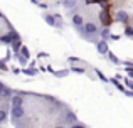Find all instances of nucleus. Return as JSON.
I'll return each instance as SVG.
<instances>
[{
    "label": "nucleus",
    "instance_id": "15",
    "mask_svg": "<svg viewBox=\"0 0 133 128\" xmlns=\"http://www.w3.org/2000/svg\"><path fill=\"white\" fill-rule=\"evenodd\" d=\"M57 128H62V126H57Z\"/></svg>",
    "mask_w": 133,
    "mask_h": 128
},
{
    "label": "nucleus",
    "instance_id": "5",
    "mask_svg": "<svg viewBox=\"0 0 133 128\" xmlns=\"http://www.w3.org/2000/svg\"><path fill=\"white\" fill-rule=\"evenodd\" d=\"M98 51H99L101 54H106V51H108V46H106V41H101V42L98 44Z\"/></svg>",
    "mask_w": 133,
    "mask_h": 128
},
{
    "label": "nucleus",
    "instance_id": "3",
    "mask_svg": "<svg viewBox=\"0 0 133 128\" xmlns=\"http://www.w3.org/2000/svg\"><path fill=\"white\" fill-rule=\"evenodd\" d=\"M12 106H22V103H24V98L22 96H12Z\"/></svg>",
    "mask_w": 133,
    "mask_h": 128
},
{
    "label": "nucleus",
    "instance_id": "9",
    "mask_svg": "<svg viewBox=\"0 0 133 128\" xmlns=\"http://www.w3.org/2000/svg\"><path fill=\"white\" fill-rule=\"evenodd\" d=\"M45 22H47L49 25H54V24H56V19H54V17H51V15H45Z\"/></svg>",
    "mask_w": 133,
    "mask_h": 128
},
{
    "label": "nucleus",
    "instance_id": "10",
    "mask_svg": "<svg viewBox=\"0 0 133 128\" xmlns=\"http://www.w3.org/2000/svg\"><path fill=\"white\" fill-rule=\"evenodd\" d=\"M5 118H7V113L3 110H0V122H5Z\"/></svg>",
    "mask_w": 133,
    "mask_h": 128
},
{
    "label": "nucleus",
    "instance_id": "7",
    "mask_svg": "<svg viewBox=\"0 0 133 128\" xmlns=\"http://www.w3.org/2000/svg\"><path fill=\"white\" fill-rule=\"evenodd\" d=\"M0 95H2V96H9L10 95V89L5 88L3 84H0Z\"/></svg>",
    "mask_w": 133,
    "mask_h": 128
},
{
    "label": "nucleus",
    "instance_id": "11",
    "mask_svg": "<svg viewBox=\"0 0 133 128\" xmlns=\"http://www.w3.org/2000/svg\"><path fill=\"white\" fill-rule=\"evenodd\" d=\"M68 118H69L68 122H71V123H74V122H76V116L72 115V113H69V115H68Z\"/></svg>",
    "mask_w": 133,
    "mask_h": 128
},
{
    "label": "nucleus",
    "instance_id": "12",
    "mask_svg": "<svg viewBox=\"0 0 133 128\" xmlns=\"http://www.w3.org/2000/svg\"><path fill=\"white\" fill-rule=\"evenodd\" d=\"M101 34H103V37H104V39H106V37L110 36V32H108V29H106V30H103V32H101Z\"/></svg>",
    "mask_w": 133,
    "mask_h": 128
},
{
    "label": "nucleus",
    "instance_id": "8",
    "mask_svg": "<svg viewBox=\"0 0 133 128\" xmlns=\"http://www.w3.org/2000/svg\"><path fill=\"white\" fill-rule=\"evenodd\" d=\"M76 5V0H64V7L66 9H71V7Z\"/></svg>",
    "mask_w": 133,
    "mask_h": 128
},
{
    "label": "nucleus",
    "instance_id": "13",
    "mask_svg": "<svg viewBox=\"0 0 133 128\" xmlns=\"http://www.w3.org/2000/svg\"><path fill=\"white\" fill-rule=\"evenodd\" d=\"M71 128H84V126H81V125H74V126H71Z\"/></svg>",
    "mask_w": 133,
    "mask_h": 128
},
{
    "label": "nucleus",
    "instance_id": "2",
    "mask_svg": "<svg viewBox=\"0 0 133 128\" xmlns=\"http://www.w3.org/2000/svg\"><path fill=\"white\" fill-rule=\"evenodd\" d=\"M84 32H86V34H96V32H98V27L94 25L93 22L84 24Z\"/></svg>",
    "mask_w": 133,
    "mask_h": 128
},
{
    "label": "nucleus",
    "instance_id": "14",
    "mask_svg": "<svg viewBox=\"0 0 133 128\" xmlns=\"http://www.w3.org/2000/svg\"><path fill=\"white\" fill-rule=\"evenodd\" d=\"M0 17H2V12H0Z\"/></svg>",
    "mask_w": 133,
    "mask_h": 128
},
{
    "label": "nucleus",
    "instance_id": "1",
    "mask_svg": "<svg viewBox=\"0 0 133 128\" xmlns=\"http://www.w3.org/2000/svg\"><path fill=\"white\" fill-rule=\"evenodd\" d=\"M25 115V110L22 106H12V118H22Z\"/></svg>",
    "mask_w": 133,
    "mask_h": 128
},
{
    "label": "nucleus",
    "instance_id": "4",
    "mask_svg": "<svg viewBox=\"0 0 133 128\" xmlns=\"http://www.w3.org/2000/svg\"><path fill=\"white\" fill-rule=\"evenodd\" d=\"M116 19L120 20V22H123V24H127L128 22V14L127 12H118V15H116Z\"/></svg>",
    "mask_w": 133,
    "mask_h": 128
},
{
    "label": "nucleus",
    "instance_id": "6",
    "mask_svg": "<svg viewBox=\"0 0 133 128\" xmlns=\"http://www.w3.org/2000/svg\"><path fill=\"white\" fill-rule=\"evenodd\" d=\"M72 24H74V25H83V24H84V22H83V17L81 15H74V17H72Z\"/></svg>",
    "mask_w": 133,
    "mask_h": 128
}]
</instances>
